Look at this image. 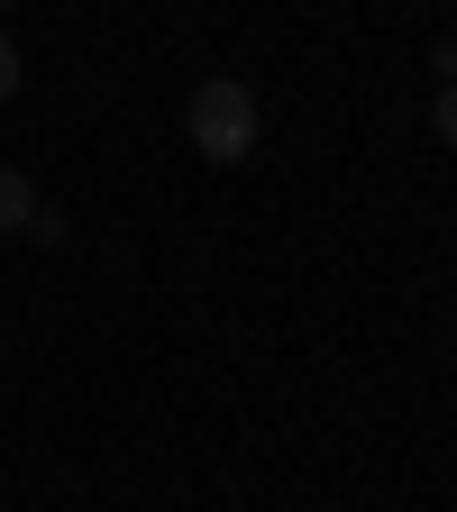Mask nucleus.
Wrapping results in <instances>:
<instances>
[{
    "mask_svg": "<svg viewBox=\"0 0 457 512\" xmlns=\"http://www.w3.org/2000/svg\"><path fill=\"white\" fill-rule=\"evenodd\" d=\"M183 128H192V147H202L211 165H238V156L256 147V92L220 74V83H202V92H192Z\"/></svg>",
    "mask_w": 457,
    "mask_h": 512,
    "instance_id": "nucleus-1",
    "label": "nucleus"
},
{
    "mask_svg": "<svg viewBox=\"0 0 457 512\" xmlns=\"http://www.w3.org/2000/svg\"><path fill=\"white\" fill-rule=\"evenodd\" d=\"M37 220V192H28V174L19 165H0V238H10V229H28Z\"/></svg>",
    "mask_w": 457,
    "mask_h": 512,
    "instance_id": "nucleus-2",
    "label": "nucleus"
},
{
    "mask_svg": "<svg viewBox=\"0 0 457 512\" xmlns=\"http://www.w3.org/2000/svg\"><path fill=\"white\" fill-rule=\"evenodd\" d=\"M430 119H439V138H448V147H457V83H448V92H439V110H430Z\"/></svg>",
    "mask_w": 457,
    "mask_h": 512,
    "instance_id": "nucleus-3",
    "label": "nucleus"
},
{
    "mask_svg": "<svg viewBox=\"0 0 457 512\" xmlns=\"http://www.w3.org/2000/svg\"><path fill=\"white\" fill-rule=\"evenodd\" d=\"M10 92H19V46L0 37V101H10Z\"/></svg>",
    "mask_w": 457,
    "mask_h": 512,
    "instance_id": "nucleus-4",
    "label": "nucleus"
},
{
    "mask_svg": "<svg viewBox=\"0 0 457 512\" xmlns=\"http://www.w3.org/2000/svg\"><path fill=\"white\" fill-rule=\"evenodd\" d=\"M0 10H10V0H0Z\"/></svg>",
    "mask_w": 457,
    "mask_h": 512,
    "instance_id": "nucleus-5",
    "label": "nucleus"
}]
</instances>
